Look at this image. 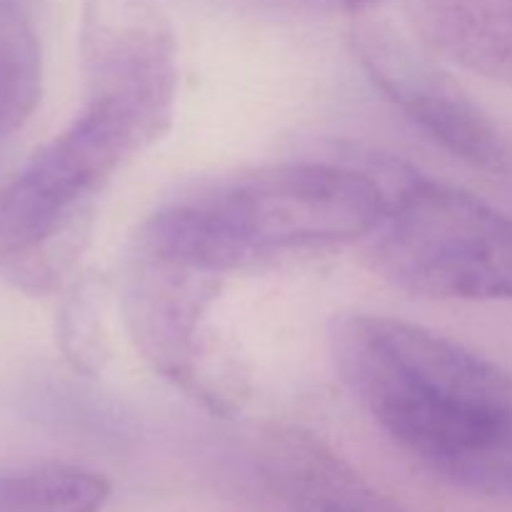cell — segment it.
Returning <instances> with one entry per match:
<instances>
[{
	"mask_svg": "<svg viewBox=\"0 0 512 512\" xmlns=\"http://www.w3.org/2000/svg\"><path fill=\"white\" fill-rule=\"evenodd\" d=\"M185 205L220 260L238 270L275 253L373 235L388 215L390 190L353 165L280 163Z\"/></svg>",
	"mask_w": 512,
	"mask_h": 512,
	"instance_id": "277c9868",
	"label": "cell"
},
{
	"mask_svg": "<svg viewBox=\"0 0 512 512\" xmlns=\"http://www.w3.org/2000/svg\"><path fill=\"white\" fill-rule=\"evenodd\" d=\"M43 93L40 45L28 20L0 8V135L13 133L30 118Z\"/></svg>",
	"mask_w": 512,
	"mask_h": 512,
	"instance_id": "7c38bea8",
	"label": "cell"
},
{
	"mask_svg": "<svg viewBox=\"0 0 512 512\" xmlns=\"http://www.w3.org/2000/svg\"><path fill=\"white\" fill-rule=\"evenodd\" d=\"M228 275L188 208L175 203L130 235L118 278L135 350L160 378L220 418L250 398L243 355L210 323Z\"/></svg>",
	"mask_w": 512,
	"mask_h": 512,
	"instance_id": "7a4b0ae2",
	"label": "cell"
},
{
	"mask_svg": "<svg viewBox=\"0 0 512 512\" xmlns=\"http://www.w3.org/2000/svg\"><path fill=\"white\" fill-rule=\"evenodd\" d=\"M330 355L373 423L425 470L480 498H512V375L438 333L343 315Z\"/></svg>",
	"mask_w": 512,
	"mask_h": 512,
	"instance_id": "6da1fadb",
	"label": "cell"
},
{
	"mask_svg": "<svg viewBox=\"0 0 512 512\" xmlns=\"http://www.w3.org/2000/svg\"><path fill=\"white\" fill-rule=\"evenodd\" d=\"M58 343L75 373L95 378L113 355L108 323V288L103 278L83 275L70 285L58 310Z\"/></svg>",
	"mask_w": 512,
	"mask_h": 512,
	"instance_id": "8fae6325",
	"label": "cell"
},
{
	"mask_svg": "<svg viewBox=\"0 0 512 512\" xmlns=\"http://www.w3.org/2000/svg\"><path fill=\"white\" fill-rule=\"evenodd\" d=\"M420 40L512 88V0H410Z\"/></svg>",
	"mask_w": 512,
	"mask_h": 512,
	"instance_id": "9c48e42d",
	"label": "cell"
},
{
	"mask_svg": "<svg viewBox=\"0 0 512 512\" xmlns=\"http://www.w3.org/2000/svg\"><path fill=\"white\" fill-rule=\"evenodd\" d=\"M258 463L285 512H410L310 430H268Z\"/></svg>",
	"mask_w": 512,
	"mask_h": 512,
	"instance_id": "ba28073f",
	"label": "cell"
},
{
	"mask_svg": "<svg viewBox=\"0 0 512 512\" xmlns=\"http://www.w3.org/2000/svg\"><path fill=\"white\" fill-rule=\"evenodd\" d=\"M108 498V480L75 465L0 473V512H100Z\"/></svg>",
	"mask_w": 512,
	"mask_h": 512,
	"instance_id": "30bf717a",
	"label": "cell"
},
{
	"mask_svg": "<svg viewBox=\"0 0 512 512\" xmlns=\"http://www.w3.org/2000/svg\"><path fill=\"white\" fill-rule=\"evenodd\" d=\"M355 50L385 98L450 155L495 173L505 168L508 150L493 120L403 30L363 15L355 25Z\"/></svg>",
	"mask_w": 512,
	"mask_h": 512,
	"instance_id": "52a82bcc",
	"label": "cell"
},
{
	"mask_svg": "<svg viewBox=\"0 0 512 512\" xmlns=\"http://www.w3.org/2000/svg\"><path fill=\"white\" fill-rule=\"evenodd\" d=\"M390 190L370 260L398 288L435 300H512V218L478 195L405 173Z\"/></svg>",
	"mask_w": 512,
	"mask_h": 512,
	"instance_id": "5b68a950",
	"label": "cell"
},
{
	"mask_svg": "<svg viewBox=\"0 0 512 512\" xmlns=\"http://www.w3.org/2000/svg\"><path fill=\"white\" fill-rule=\"evenodd\" d=\"M138 125L103 100H85L68 128L40 145L0 188V273L23 293L58 288L80 258L95 200L135 153Z\"/></svg>",
	"mask_w": 512,
	"mask_h": 512,
	"instance_id": "3957f363",
	"label": "cell"
},
{
	"mask_svg": "<svg viewBox=\"0 0 512 512\" xmlns=\"http://www.w3.org/2000/svg\"><path fill=\"white\" fill-rule=\"evenodd\" d=\"M85 100L128 115L145 143L168 133L178 98V45L160 0H85L80 15Z\"/></svg>",
	"mask_w": 512,
	"mask_h": 512,
	"instance_id": "8992f818",
	"label": "cell"
}]
</instances>
